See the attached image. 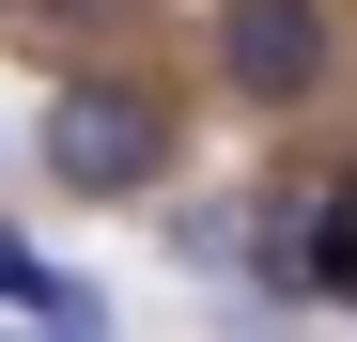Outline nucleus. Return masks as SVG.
Instances as JSON below:
<instances>
[{
	"label": "nucleus",
	"instance_id": "20e7f679",
	"mask_svg": "<svg viewBox=\"0 0 357 342\" xmlns=\"http://www.w3.org/2000/svg\"><path fill=\"white\" fill-rule=\"evenodd\" d=\"M63 16H109V0H63Z\"/></svg>",
	"mask_w": 357,
	"mask_h": 342
},
{
	"label": "nucleus",
	"instance_id": "f03ea898",
	"mask_svg": "<svg viewBox=\"0 0 357 342\" xmlns=\"http://www.w3.org/2000/svg\"><path fill=\"white\" fill-rule=\"evenodd\" d=\"M326 63H342L326 0H233V16H218V78L249 94V109H311Z\"/></svg>",
	"mask_w": 357,
	"mask_h": 342
},
{
	"label": "nucleus",
	"instance_id": "f257e3e1",
	"mask_svg": "<svg viewBox=\"0 0 357 342\" xmlns=\"http://www.w3.org/2000/svg\"><path fill=\"white\" fill-rule=\"evenodd\" d=\"M171 171V109L140 78H63L47 94V187H78V202H140Z\"/></svg>",
	"mask_w": 357,
	"mask_h": 342
},
{
	"label": "nucleus",
	"instance_id": "7ed1b4c3",
	"mask_svg": "<svg viewBox=\"0 0 357 342\" xmlns=\"http://www.w3.org/2000/svg\"><path fill=\"white\" fill-rule=\"evenodd\" d=\"M31 342H109V327H31Z\"/></svg>",
	"mask_w": 357,
	"mask_h": 342
}]
</instances>
